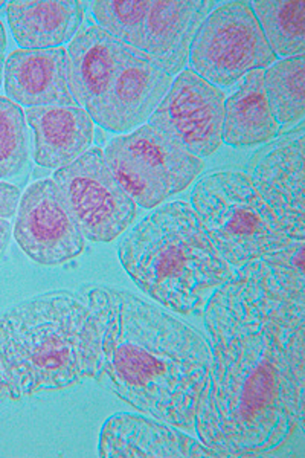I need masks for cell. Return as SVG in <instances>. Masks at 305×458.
<instances>
[{
    "label": "cell",
    "instance_id": "17",
    "mask_svg": "<svg viewBox=\"0 0 305 458\" xmlns=\"http://www.w3.org/2000/svg\"><path fill=\"white\" fill-rule=\"evenodd\" d=\"M66 51L69 88L78 107L89 110L107 92L130 47L92 25L77 32Z\"/></svg>",
    "mask_w": 305,
    "mask_h": 458
},
{
    "label": "cell",
    "instance_id": "18",
    "mask_svg": "<svg viewBox=\"0 0 305 458\" xmlns=\"http://www.w3.org/2000/svg\"><path fill=\"white\" fill-rule=\"evenodd\" d=\"M84 2H8L6 17L21 49L60 47L77 36L84 21Z\"/></svg>",
    "mask_w": 305,
    "mask_h": 458
},
{
    "label": "cell",
    "instance_id": "24",
    "mask_svg": "<svg viewBox=\"0 0 305 458\" xmlns=\"http://www.w3.org/2000/svg\"><path fill=\"white\" fill-rule=\"evenodd\" d=\"M30 157L25 114L8 97H0V181L23 172Z\"/></svg>",
    "mask_w": 305,
    "mask_h": 458
},
{
    "label": "cell",
    "instance_id": "25",
    "mask_svg": "<svg viewBox=\"0 0 305 458\" xmlns=\"http://www.w3.org/2000/svg\"><path fill=\"white\" fill-rule=\"evenodd\" d=\"M21 198V190L16 185L0 181V219L8 220L17 213Z\"/></svg>",
    "mask_w": 305,
    "mask_h": 458
},
{
    "label": "cell",
    "instance_id": "8",
    "mask_svg": "<svg viewBox=\"0 0 305 458\" xmlns=\"http://www.w3.org/2000/svg\"><path fill=\"white\" fill-rule=\"evenodd\" d=\"M52 181L89 242H114L135 222L138 205L118 182L98 147L58 168Z\"/></svg>",
    "mask_w": 305,
    "mask_h": 458
},
{
    "label": "cell",
    "instance_id": "26",
    "mask_svg": "<svg viewBox=\"0 0 305 458\" xmlns=\"http://www.w3.org/2000/svg\"><path fill=\"white\" fill-rule=\"evenodd\" d=\"M11 225L8 220L0 219V257L5 254L6 248L10 245Z\"/></svg>",
    "mask_w": 305,
    "mask_h": 458
},
{
    "label": "cell",
    "instance_id": "22",
    "mask_svg": "<svg viewBox=\"0 0 305 458\" xmlns=\"http://www.w3.org/2000/svg\"><path fill=\"white\" fill-rule=\"evenodd\" d=\"M90 5L101 30L109 32L110 36L124 47L140 53L151 2L97 0Z\"/></svg>",
    "mask_w": 305,
    "mask_h": 458
},
{
    "label": "cell",
    "instance_id": "11",
    "mask_svg": "<svg viewBox=\"0 0 305 458\" xmlns=\"http://www.w3.org/2000/svg\"><path fill=\"white\" fill-rule=\"evenodd\" d=\"M304 124L255 155L250 173L280 229L290 239L305 240Z\"/></svg>",
    "mask_w": 305,
    "mask_h": 458
},
{
    "label": "cell",
    "instance_id": "1",
    "mask_svg": "<svg viewBox=\"0 0 305 458\" xmlns=\"http://www.w3.org/2000/svg\"><path fill=\"white\" fill-rule=\"evenodd\" d=\"M211 367L196 431L217 457H305V304L254 263L203 310Z\"/></svg>",
    "mask_w": 305,
    "mask_h": 458
},
{
    "label": "cell",
    "instance_id": "12",
    "mask_svg": "<svg viewBox=\"0 0 305 458\" xmlns=\"http://www.w3.org/2000/svg\"><path fill=\"white\" fill-rule=\"evenodd\" d=\"M173 81L170 73L130 49L107 92L88 112L106 131H135L155 114Z\"/></svg>",
    "mask_w": 305,
    "mask_h": 458
},
{
    "label": "cell",
    "instance_id": "4",
    "mask_svg": "<svg viewBox=\"0 0 305 458\" xmlns=\"http://www.w3.org/2000/svg\"><path fill=\"white\" fill-rule=\"evenodd\" d=\"M121 265L140 291L181 315H202L233 276L187 202L166 203L121 243Z\"/></svg>",
    "mask_w": 305,
    "mask_h": 458
},
{
    "label": "cell",
    "instance_id": "5",
    "mask_svg": "<svg viewBox=\"0 0 305 458\" xmlns=\"http://www.w3.org/2000/svg\"><path fill=\"white\" fill-rule=\"evenodd\" d=\"M191 207L203 231L229 266L243 267L290 245L252 177L212 173L199 181Z\"/></svg>",
    "mask_w": 305,
    "mask_h": 458
},
{
    "label": "cell",
    "instance_id": "14",
    "mask_svg": "<svg viewBox=\"0 0 305 458\" xmlns=\"http://www.w3.org/2000/svg\"><path fill=\"white\" fill-rule=\"evenodd\" d=\"M216 2H151L140 54L166 73L179 75L187 66L192 42Z\"/></svg>",
    "mask_w": 305,
    "mask_h": 458
},
{
    "label": "cell",
    "instance_id": "30",
    "mask_svg": "<svg viewBox=\"0 0 305 458\" xmlns=\"http://www.w3.org/2000/svg\"><path fill=\"white\" fill-rule=\"evenodd\" d=\"M0 27H2V21H0Z\"/></svg>",
    "mask_w": 305,
    "mask_h": 458
},
{
    "label": "cell",
    "instance_id": "20",
    "mask_svg": "<svg viewBox=\"0 0 305 458\" xmlns=\"http://www.w3.org/2000/svg\"><path fill=\"white\" fill-rule=\"evenodd\" d=\"M249 4L276 57L304 55V0H257Z\"/></svg>",
    "mask_w": 305,
    "mask_h": 458
},
{
    "label": "cell",
    "instance_id": "16",
    "mask_svg": "<svg viewBox=\"0 0 305 458\" xmlns=\"http://www.w3.org/2000/svg\"><path fill=\"white\" fill-rule=\"evenodd\" d=\"M25 116L34 135V159L42 167H66L83 157L94 141V120L83 107H30Z\"/></svg>",
    "mask_w": 305,
    "mask_h": 458
},
{
    "label": "cell",
    "instance_id": "10",
    "mask_svg": "<svg viewBox=\"0 0 305 458\" xmlns=\"http://www.w3.org/2000/svg\"><path fill=\"white\" fill-rule=\"evenodd\" d=\"M14 239L26 256L42 266L68 263L86 246L83 233L52 179L32 183L21 196Z\"/></svg>",
    "mask_w": 305,
    "mask_h": 458
},
{
    "label": "cell",
    "instance_id": "13",
    "mask_svg": "<svg viewBox=\"0 0 305 458\" xmlns=\"http://www.w3.org/2000/svg\"><path fill=\"white\" fill-rule=\"evenodd\" d=\"M98 455L104 458L217 457V454L173 425L136 416L114 414L104 422Z\"/></svg>",
    "mask_w": 305,
    "mask_h": 458
},
{
    "label": "cell",
    "instance_id": "28",
    "mask_svg": "<svg viewBox=\"0 0 305 458\" xmlns=\"http://www.w3.org/2000/svg\"><path fill=\"white\" fill-rule=\"evenodd\" d=\"M5 399H8V390H6L5 380H4V376L0 371V405L4 403Z\"/></svg>",
    "mask_w": 305,
    "mask_h": 458
},
{
    "label": "cell",
    "instance_id": "27",
    "mask_svg": "<svg viewBox=\"0 0 305 458\" xmlns=\"http://www.w3.org/2000/svg\"><path fill=\"white\" fill-rule=\"evenodd\" d=\"M5 51H6V34L4 25L0 27V84L4 80V72H5Z\"/></svg>",
    "mask_w": 305,
    "mask_h": 458
},
{
    "label": "cell",
    "instance_id": "9",
    "mask_svg": "<svg viewBox=\"0 0 305 458\" xmlns=\"http://www.w3.org/2000/svg\"><path fill=\"white\" fill-rule=\"evenodd\" d=\"M225 101L220 88L183 69L151 114L150 125L194 157H211L223 146Z\"/></svg>",
    "mask_w": 305,
    "mask_h": 458
},
{
    "label": "cell",
    "instance_id": "29",
    "mask_svg": "<svg viewBox=\"0 0 305 458\" xmlns=\"http://www.w3.org/2000/svg\"><path fill=\"white\" fill-rule=\"evenodd\" d=\"M6 5V2H4V0H0V8H4V6Z\"/></svg>",
    "mask_w": 305,
    "mask_h": 458
},
{
    "label": "cell",
    "instance_id": "23",
    "mask_svg": "<svg viewBox=\"0 0 305 458\" xmlns=\"http://www.w3.org/2000/svg\"><path fill=\"white\" fill-rule=\"evenodd\" d=\"M304 256L305 240H293L290 245L252 263L285 297L305 304Z\"/></svg>",
    "mask_w": 305,
    "mask_h": 458
},
{
    "label": "cell",
    "instance_id": "3",
    "mask_svg": "<svg viewBox=\"0 0 305 458\" xmlns=\"http://www.w3.org/2000/svg\"><path fill=\"white\" fill-rule=\"evenodd\" d=\"M101 335L98 317L80 292H47L0 313V371L8 399L95 379Z\"/></svg>",
    "mask_w": 305,
    "mask_h": 458
},
{
    "label": "cell",
    "instance_id": "7",
    "mask_svg": "<svg viewBox=\"0 0 305 458\" xmlns=\"http://www.w3.org/2000/svg\"><path fill=\"white\" fill-rule=\"evenodd\" d=\"M192 71L214 86H233L276 62L249 2L223 4L199 28L190 53Z\"/></svg>",
    "mask_w": 305,
    "mask_h": 458
},
{
    "label": "cell",
    "instance_id": "2",
    "mask_svg": "<svg viewBox=\"0 0 305 458\" xmlns=\"http://www.w3.org/2000/svg\"><path fill=\"white\" fill-rule=\"evenodd\" d=\"M80 293L101 324L95 380L140 412L196 431V412L211 367L199 330L135 293L90 284Z\"/></svg>",
    "mask_w": 305,
    "mask_h": 458
},
{
    "label": "cell",
    "instance_id": "15",
    "mask_svg": "<svg viewBox=\"0 0 305 458\" xmlns=\"http://www.w3.org/2000/svg\"><path fill=\"white\" fill-rule=\"evenodd\" d=\"M4 80L10 99L28 109L77 106L69 88L68 51L63 47L13 51Z\"/></svg>",
    "mask_w": 305,
    "mask_h": 458
},
{
    "label": "cell",
    "instance_id": "6",
    "mask_svg": "<svg viewBox=\"0 0 305 458\" xmlns=\"http://www.w3.org/2000/svg\"><path fill=\"white\" fill-rule=\"evenodd\" d=\"M104 157L130 198L145 209L187 190L205 168L203 159L150 124L116 136Z\"/></svg>",
    "mask_w": 305,
    "mask_h": 458
},
{
    "label": "cell",
    "instance_id": "21",
    "mask_svg": "<svg viewBox=\"0 0 305 458\" xmlns=\"http://www.w3.org/2000/svg\"><path fill=\"white\" fill-rule=\"evenodd\" d=\"M264 88L278 124H296L304 120V55L276 60L264 71Z\"/></svg>",
    "mask_w": 305,
    "mask_h": 458
},
{
    "label": "cell",
    "instance_id": "19",
    "mask_svg": "<svg viewBox=\"0 0 305 458\" xmlns=\"http://www.w3.org/2000/svg\"><path fill=\"white\" fill-rule=\"evenodd\" d=\"M280 135L264 88V71H252L225 101L223 141L233 147H254Z\"/></svg>",
    "mask_w": 305,
    "mask_h": 458
}]
</instances>
